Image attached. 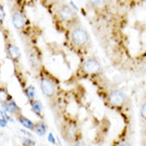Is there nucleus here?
<instances>
[{"label":"nucleus","mask_w":146,"mask_h":146,"mask_svg":"<svg viewBox=\"0 0 146 146\" xmlns=\"http://www.w3.org/2000/svg\"><path fill=\"white\" fill-rule=\"evenodd\" d=\"M68 40L77 49H88L91 46V37L88 31L79 25L72 26L68 29Z\"/></svg>","instance_id":"f257e3e1"},{"label":"nucleus","mask_w":146,"mask_h":146,"mask_svg":"<svg viewBox=\"0 0 146 146\" xmlns=\"http://www.w3.org/2000/svg\"><path fill=\"white\" fill-rule=\"evenodd\" d=\"M40 86L43 94L47 98H53L58 93V82L52 75L45 70L44 67L40 69Z\"/></svg>","instance_id":"f03ea898"},{"label":"nucleus","mask_w":146,"mask_h":146,"mask_svg":"<svg viewBox=\"0 0 146 146\" xmlns=\"http://www.w3.org/2000/svg\"><path fill=\"white\" fill-rule=\"evenodd\" d=\"M61 134L63 139L69 144L74 143L80 138V131L77 126V123L74 121H66L61 126Z\"/></svg>","instance_id":"7ed1b4c3"},{"label":"nucleus","mask_w":146,"mask_h":146,"mask_svg":"<svg viewBox=\"0 0 146 146\" xmlns=\"http://www.w3.org/2000/svg\"><path fill=\"white\" fill-rule=\"evenodd\" d=\"M56 12H57V16L59 17V19L66 23V24H68L69 28L72 26L77 25V13L75 12L69 5H67V4H60V5H58Z\"/></svg>","instance_id":"20e7f679"},{"label":"nucleus","mask_w":146,"mask_h":146,"mask_svg":"<svg viewBox=\"0 0 146 146\" xmlns=\"http://www.w3.org/2000/svg\"><path fill=\"white\" fill-rule=\"evenodd\" d=\"M107 102L109 104L111 108L116 110H121L127 104V96H126V94L123 92L122 90L114 89L108 94Z\"/></svg>","instance_id":"39448f33"},{"label":"nucleus","mask_w":146,"mask_h":146,"mask_svg":"<svg viewBox=\"0 0 146 146\" xmlns=\"http://www.w3.org/2000/svg\"><path fill=\"white\" fill-rule=\"evenodd\" d=\"M100 70H102V65L96 58H89L82 64V72L85 75L94 76L100 73Z\"/></svg>","instance_id":"423d86ee"},{"label":"nucleus","mask_w":146,"mask_h":146,"mask_svg":"<svg viewBox=\"0 0 146 146\" xmlns=\"http://www.w3.org/2000/svg\"><path fill=\"white\" fill-rule=\"evenodd\" d=\"M12 23L15 29L18 31L25 30L27 25H28V21H27L26 15L18 9H14L12 11Z\"/></svg>","instance_id":"0eeeda50"},{"label":"nucleus","mask_w":146,"mask_h":146,"mask_svg":"<svg viewBox=\"0 0 146 146\" xmlns=\"http://www.w3.org/2000/svg\"><path fill=\"white\" fill-rule=\"evenodd\" d=\"M5 51H7V56L10 58L12 61L18 62L21 60V50L15 44L13 43H8L5 45Z\"/></svg>","instance_id":"6e6552de"},{"label":"nucleus","mask_w":146,"mask_h":146,"mask_svg":"<svg viewBox=\"0 0 146 146\" xmlns=\"http://www.w3.org/2000/svg\"><path fill=\"white\" fill-rule=\"evenodd\" d=\"M2 109H3L4 112H7L10 115H14L15 117H16L17 115L21 114V109L13 99L10 100L9 102H7V104L2 105Z\"/></svg>","instance_id":"1a4fd4ad"},{"label":"nucleus","mask_w":146,"mask_h":146,"mask_svg":"<svg viewBox=\"0 0 146 146\" xmlns=\"http://www.w3.org/2000/svg\"><path fill=\"white\" fill-rule=\"evenodd\" d=\"M28 58H29V63L31 65V67L34 69L38 70V68L41 67V61H40V57L38 53L34 51V48L29 49L28 48Z\"/></svg>","instance_id":"9d476101"},{"label":"nucleus","mask_w":146,"mask_h":146,"mask_svg":"<svg viewBox=\"0 0 146 146\" xmlns=\"http://www.w3.org/2000/svg\"><path fill=\"white\" fill-rule=\"evenodd\" d=\"M47 129H48V127L47 125L45 124V122L42 119V121H38V122L34 123V128H33V132H35L37 135H40V137H44L46 132H47Z\"/></svg>","instance_id":"9b49d317"},{"label":"nucleus","mask_w":146,"mask_h":146,"mask_svg":"<svg viewBox=\"0 0 146 146\" xmlns=\"http://www.w3.org/2000/svg\"><path fill=\"white\" fill-rule=\"evenodd\" d=\"M30 106H31V109L34 112V114L43 119L44 114H43V105H42V102L40 100H37V99H34L32 102H30Z\"/></svg>","instance_id":"f8f14e48"},{"label":"nucleus","mask_w":146,"mask_h":146,"mask_svg":"<svg viewBox=\"0 0 146 146\" xmlns=\"http://www.w3.org/2000/svg\"><path fill=\"white\" fill-rule=\"evenodd\" d=\"M16 119H17V122L19 123L23 127H25L26 129H28V130H31L32 131L33 128H34V123L30 119V118L28 117H26L25 115H23V114H19V115H17L16 116Z\"/></svg>","instance_id":"ddd939ff"},{"label":"nucleus","mask_w":146,"mask_h":146,"mask_svg":"<svg viewBox=\"0 0 146 146\" xmlns=\"http://www.w3.org/2000/svg\"><path fill=\"white\" fill-rule=\"evenodd\" d=\"M12 99L13 98L11 96V94L9 93L8 89L5 86H0V104L4 105L10 100H12Z\"/></svg>","instance_id":"4468645a"},{"label":"nucleus","mask_w":146,"mask_h":146,"mask_svg":"<svg viewBox=\"0 0 146 146\" xmlns=\"http://www.w3.org/2000/svg\"><path fill=\"white\" fill-rule=\"evenodd\" d=\"M113 146H132V143L128 137L124 135V137H119L116 139L113 143Z\"/></svg>","instance_id":"2eb2a0df"},{"label":"nucleus","mask_w":146,"mask_h":146,"mask_svg":"<svg viewBox=\"0 0 146 146\" xmlns=\"http://www.w3.org/2000/svg\"><path fill=\"white\" fill-rule=\"evenodd\" d=\"M25 94H26L29 102H32L35 99V96H36V90L32 85H29L25 89Z\"/></svg>","instance_id":"dca6fc26"},{"label":"nucleus","mask_w":146,"mask_h":146,"mask_svg":"<svg viewBox=\"0 0 146 146\" xmlns=\"http://www.w3.org/2000/svg\"><path fill=\"white\" fill-rule=\"evenodd\" d=\"M35 141L32 138H23V145L24 146H35Z\"/></svg>","instance_id":"f3484780"},{"label":"nucleus","mask_w":146,"mask_h":146,"mask_svg":"<svg viewBox=\"0 0 146 146\" xmlns=\"http://www.w3.org/2000/svg\"><path fill=\"white\" fill-rule=\"evenodd\" d=\"M140 116L143 121L145 122L146 121V100L142 104L141 106V109H140Z\"/></svg>","instance_id":"a211bd4d"},{"label":"nucleus","mask_w":146,"mask_h":146,"mask_svg":"<svg viewBox=\"0 0 146 146\" xmlns=\"http://www.w3.org/2000/svg\"><path fill=\"white\" fill-rule=\"evenodd\" d=\"M0 114H1V116L2 117H4L8 122H11V123H15V121H14V118L10 115V114H8L7 112H4L3 110H0Z\"/></svg>","instance_id":"6ab92c4d"},{"label":"nucleus","mask_w":146,"mask_h":146,"mask_svg":"<svg viewBox=\"0 0 146 146\" xmlns=\"http://www.w3.org/2000/svg\"><path fill=\"white\" fill-rule=\"evenodd\" d=\"M106 2H107V0H91V3L94 7H102Z\"/></svg>","instance_id":"aec40b11"},{"label":"nucleus","mask_w":146,"mask_h":146,"mask_svg":"<svg viewBox=\"0 0 146 146\" xmlns=\"http://www.w3.org/2000/svg\"><path fill=\"white\" fill-rule=\"evenodd\" d=\"M72 146H90V145L85 142V141H83L82 139H79V140H77Z\"/></svg>","instance_id":"412c9836"},{"label":"nucleus","mask_w":146,"mask_h":146,"mask_svg":"<svg viewBox=\"0 0 146 146\" xmlns=\"http://www.w3.org/2000/svg\"><path fill=\"white\" fill-rule=\"evenodd\" d=\"M48 141H49V143H51V144H53V145L57 144V140H56V138L53 137V134L51 133V132L48 134Z\"/></svg>","instance_id":"4be33fe9"},{"label":"nucleus","mask_w":146,"mask_h":146,"mask_svg":"<svg viewBox=\"0 0 146 146\" xmlns=\"http://www.w3.org/2000/svg\"><path fill=\"white\" fill-rule=\"evenodd\" d=\"M8 126V121L5 119L4 117H0V127H2V128H5Z\"/></svg>","instance_id":"5701e85b"},{"label":"nucleus","mask_w":146,"mask_h":146,"mask_svg":"<svg viewBox=\"0 0 146 146\" xmlns=\"http://www.w3.org/2000/svg\"><path fill=\"white\" fill-rule=\"evenodd\" d=\"M4 19V10L2 8V5L0 4V21H2Z\"/></svg>","instance_id":"b1692460"},{"label":"nucleus","mask_w":146,"mask_h":146,"mask_svg":"<svg viewBox=\"0 0 146 146\" xmlns=\"http://www.w3.org/2000/svg\"><path fill=\"white\" fill-rule=\"evenodd\" d=\"M21 133H24L25 135L27 137V138H32V137H33L32 134L30 133V132H28L27 130H25V129H21Z\"/></svg>","instance_id":"393cba45"},{"label":"nucleus","mask_w":146,"mask_h":146,"mask_svg":"<svg viewBox=\"0 0 146 146\" xmlns=\"http://www.w3.org/2000/svg\"><path fill=\"white\" fill-rule=\"evenodd\" d=\"M46 1H53V0H46Z\"/></svg>","instance_id":"a878e982"}]
</instances>
